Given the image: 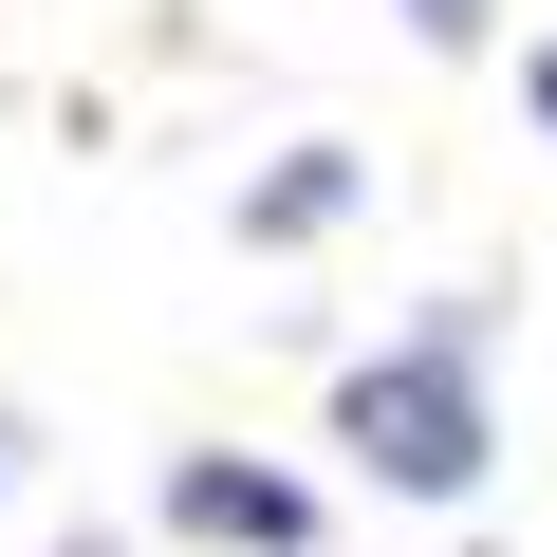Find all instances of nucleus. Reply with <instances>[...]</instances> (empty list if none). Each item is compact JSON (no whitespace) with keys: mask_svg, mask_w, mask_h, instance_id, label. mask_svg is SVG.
<instances>
[{"mask_svg":"<svg viewBox=\"0 0 557 557\" xmlns=\"http://www.w3.org/2000/svg\"><path fill=\"white\" fill-rule=\"evenodd\" d=\"M465 335H483V317L446 298L409 354H372V372L335 391V446H354L372 483H409V502H465V483H483V372H465Z\"/></svg>","mask_w":557,"mask_h":557,"instance_id":"1","label":"nucleus"},{"mask_svg":"<svg viewBox=\"0 0 557 557\" xmlns=\"http://www.w3.org/2000/svg\"><path fill=\"white\" fill-rule=\"evenodd\" d=\"M168 502H186V539H242V557H298L317 539V502L278 483V465H186Z\"/></svg>","mask_w":557,"mask_h":557,"instance_id":"2","label":"nucleus"},{"mask_svg":"<svg viewBox=\"0 0 557 557\" xmlns=\"http://www.w3.org/2000/svg\"><path fill=\"white\" fill-rule=\"evenodd\" d=\"M335 205H354V149H278V168L242 186V242H317Z\"/></svg>","mask_w":557,"mask_h":557,"instance_id":"3","label":"nucleus"},{"mask_svg":"<svg viewBox=\"0 0 557 557\" xmlns=\"http://www.w3.org/2000/svg\"><path fill=\"white\" fill-rule=\"evenodd\" d=\"M409 38H428V57H483V38H502V0H409Z\"/></svg>","mask_w":557,"mask_h":557,"instance_id":"4","label":"nucleus"},{"mask_svg":"<svg viewBox=\"0 0 557 557\" xmlns=\"http://www.w3.org/2000/svg\"><path fill=\"white\" fill-rule=\"evenodd\" d=\"M520 112H539V131H557V38H539V57H520Z\"/></svg>","mask_w":557,"mask_h":557,"instance_id":"5","label":"nucleus"},{"mask_svg":"<svg viewBox=\"0 0 557 557\" xmlns=\"http://www.w3.org/2000/svg\"><path fill=\"white\" fill-rule=\"evenodd\" d=\"M75 557H112V539H75Z\"/></svg>","mask_w":557,"mask_h":557,"instance_id":"6","label":"nucleus"}]
</instances>
